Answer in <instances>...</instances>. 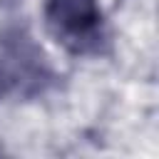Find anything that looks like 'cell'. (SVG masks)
Returning a JSON list of instances; mask_svg holds the SVG:
<instances>
[{
  "instance_id": "obj_1",
  "label": "cell",
  "mask_w": 159,
  "mask_h": 159,
  "mask_svg": "<svg viewBox=\"0 0 159 159\" xmlns=\"http://www.w3.org/2000/svg\"><path fill=\"white\" fill-rule=\"evenodd\" d=\"M45 20L70 52H97L104 40V17L97 0H47Z\"/></svg>"
}]
</instances>
